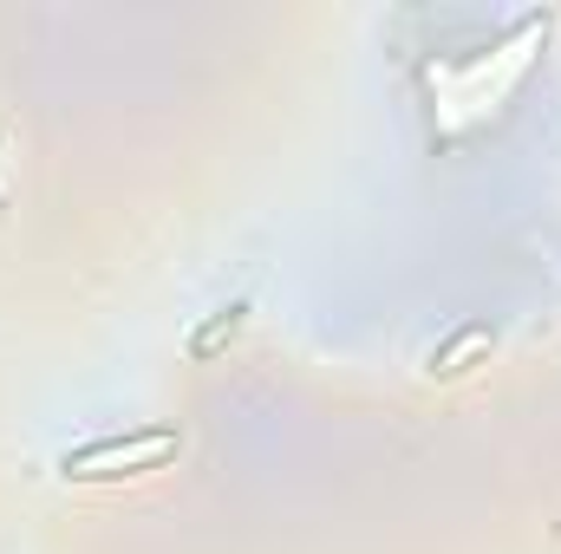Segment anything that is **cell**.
<instances>
[{"instance_id":"1","label":"cell","mask_w":561,"mask_h":554,"mask_svg":"<svg viewBox=\"0 0 561 554\" xmlns=\"http://www.w3.org/2000/svg\"><path fill=\"white\" fill-rule=\"evenodd\" d=\"M163 450H176V430H144V437H131V443H125V437H105V443L66 450V463H59V470H66V476H72V470L85 476V470H92V463H105V457H125V463H131V457H163Z\"/></svg>"}]
</instances>
